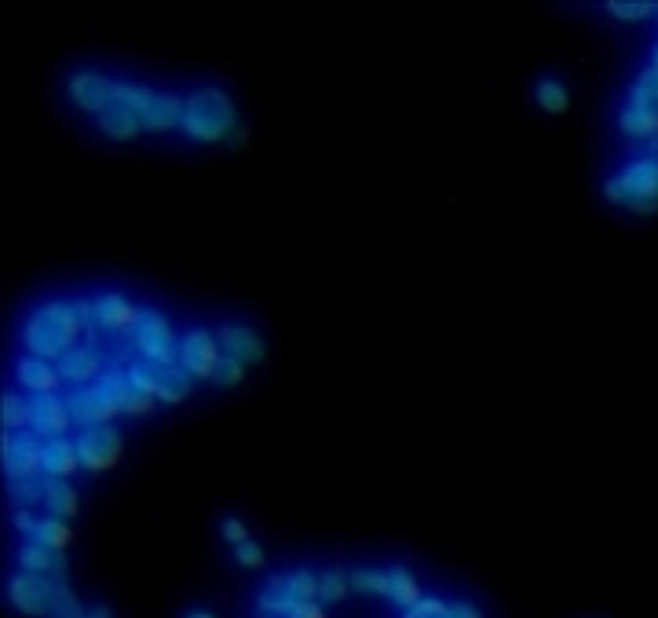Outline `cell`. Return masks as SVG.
<instances>
[{"mask_svg":"<svg viewBox=\"0 0 658 618\" xmlns=\"http://www.w3.org/2000/svg\"><path fill=\"white\" fill-rule=\"evenodd\" d=\"M85 333V322L74 311V300H52L33 311L22 326V344L37 359H63L70 348H77Z\"/></svg>","mask_w":658,"mask_h":618,"instance_id":"6da1fadb","label":"cell"},{"mask_svg":"<svg viewBox=\"0 0 658 618\" xmlns=\"http://www.w3.org/2000/svg\"><path fill=\"white\" fill-rule=\"evenodd\" d=\"M183 132L194 143H227L231 132L238 128V114L227 92L220 88H198L183 103Z\"/></svg>","mask_w":658,"mask_h":618,"instance_id":"7a4b0ae2","label":"cell"},{"mask_svg":"<svg viewBox=\"0 0 658 618\" xmlns=\"http://www.w3.org/2000/svg\"><path fill=\"white\" fill-rule=\"evenodd\" d=\"M604 202L633 216H658V158L640 154L604 183Z\"/></svg>","mask_w":658,"mask_h":618,"instance_id":"3957f363","label":"cell"},{"mask_svg":"<svg viewBox=\"0 0 658 618\" xmlns=\"http://www.w3.org/2000/svg\"><path fill=\"white\" fill-rule=\"evenodd\" d=\"M128 377L139 392L154 395L158 403L176 406L194 392V377L180 363H154V359H136L128 363Z\"/></svg>","mask_w":658,"mask_h":618,"instance_id":"277c9868","label":"cell"},{"mask_svg":"<svg viewBox=\"0 0 658 618\" xmlns=\"http://www.w3.org/2000/svg\"><path fill=\"white\" fill-rule=\"evenodd\" d=\"M132 344L143 359H154V363H180V341L172 333V322L154 308H139L136 333H132Z\"/></svg>","mask_w":658,"mask_h":618,"instance_id":"5b68a950","label":"cell"},{"mask_svg":"<svg viewBox=\"0 0 658 618\" xmlns=\"http://www.w3.org/2000/svg\"><path fill=\"white\" fill-rule=\"evenodd\" d=\"M44 458V439L37 432H4L0 439V461H4V476L8 483L15 480H33L41 472Z\"/></svg>","mask_w":658,"mask_h":618,"instance_id":"8992f818","label":"cell"},{"mask_svg":"<svg viewBox=\"0 0 658 618\" xmlns=\"http://www.w3.org/2000/svg\"><path fill=\"white\" fill-rule=\"evenodd\" d=\"M59 586H63V582H55V578L19 571V575L8 582V600H11V608L22 611V615L48 618L55 608V597H59Z\"/></svg>","mask_w":658,"mask_h":618,"instance_id":"52a82bcc","label":"cell"},{"mask_svg":"<svg viewBox=\"0 0 658 618\" xmlns=\"http://www.w3.org/2000/svg\"><path fill=\"white\" fill-rule=\"evenodd\" d=\"M74 447H77V458H81V469L110 472L117 461H121L125 439H121V432H117L114 425H103V428H85V432H77Z\"/></svg>","mask_w":658,"mask_h":618,"instance_id":"ba28073f","label":"cell"},{"mask_svg":"<svg viewBox=\"0 0 658 618\" xmlns=\"http://www.w3.org/2000/svg\"><path fill=\"white\" fill-rule=\"evenodd\" d=\"M66 410H70V421H74L81 432L85 428H103L110 425L121 410H117V403L110 399L103 388H77V392L66 395Z\"/></svg>","mask_w":658,"mask_h":618,"instance_id":"9c48e42d","label":"cell"},{"mask_svg":"<svg viewBox=\"0 0 658 618\" xmlns=\"http://www.w3.org/2000/svg\"><path fill=\"white\" fill-rule=\"evenodd\" d=\"M223 352H220V341H216V333L209 330H191L183 337L180 344V366L191 373L194 381H213L216 366H220Z\"/></svg>","mask_w":658,"mask_h":618,"instance_id":"30bf717a","label":"cell"},{"mask_svg":"<svg viewBox=\"0 0 658 618\" xmlns=\"http://www.w3.org/2000/svg\"><path fill=\"white\" fill-rule=\"evenodd\" d=\"M114 88H117V81L96 74V70H81V74L70 77V99H74L85 114H96V118L114 103Z\"/></svg>","mask_w":658,"mask_h":618,"instance_id":"8fae6325","label":"cell"},{"mask_svg":"<svg viewBox=\"0 0 658 618\" xmlns=\"http://www.w3.org/2000/svg\"><path fill=\"white\" fill-rule=\"evenodd\" d=\"M618 132L637 143V154L658 158V110L651 107H629L618 114Z\"/></svg>","mask_w":658,"mask_h":618,"instance_id":"7c38bea8","label":"cell"},{"mask_svg":"<svg viewBox=\"0 0 658 618\" xmlns=\"http://www.w3.org/2000/svg\"><path fill=\"white\" fill-rule=\"evenodd\" d=\"M216 341H220V352L227 355V359H234V363H242V366L264 363V341H260L253 330H245V326L223 322V326H216Z\"/></svg>","mask_w":658,"mask_h":618,"instance_id":"4fadbf2b","label":"cell"},{"mask_svg":"<svg viewBox=\"0 0 658 618\" xmlns=\"http://www.w3.org/2000/svg\"><path fill=\"white\" fill-rule=\"evenodd\" d=\"M33 399V417H30V432H37L41 439H59L66 428L74 425L70 421V410L59 395H30Z\"/></svg>","mask_w":658,"mask_h":618,"instance_id":"5bb4252c","label":"cell"},{"mask_svg":"<svg viewBox=\"0 0 658 618\" xmlns=\"http://www.w3.org/2000/svg\"><path fill=\"white\" fill-rule=\"evenodd\" d=\"M55 370H59V377L70 384H88V381H99L110 366L99 348H81V344H77V348H70V352L59 359Z\"/></svg>","mask_w":658,"mask_h":618,"instance_id":"9a60e30c","label":"cell"},{"mask_svg":"<svg viewBox=\"0 0 658 618\" xmlns=\"http://www.w3.org/2000/svg\"><path fill=\"white\" fill-rule=\"evenodd\" d=\"M96 304V326L110 333H136V322H139V308H132V300L121 297V293H103V297L92 300Z\"/></svg>","mask_w":658,"mask_h":618,"instance_id":"2e32d148","label":"cell"},{"mask_svg":"<svg viewBox=\"0 0 658 618\" xmlns=\"http://www.w3.org/2000/svg\"><path fill=\"white\" fill-rule=\"evenodd\" d=\"M183 103L187 99L172 96V92H154L150 103L143 107V114H139L143 132H169V128L183 125Z\"/></svg>","mask_w":658,"mask_h":618,"instance_id":"e0dca14e","label":"cell"},{"mask_svg":"<svg viewBox=\"0 0 658 618\" xmlns=\"http://www.w3.org/2000/svg\"><path fill=\"white\" fill-rule=\"evenodd\" d=\"M81 469V458H77V447L74 439H44V458H41V472L44 476H52V480H66V476H74Z\"/></svg>","mask_w":658,"mask_h":618,"instance_id":"ac0fdd59","label":"cell"},{"mask_svg":"<svg viewBox=\"0 0 658 618\" xmlns=\"http://www.w3.org/2000/svg\"><path fill=\"white\" fill-rule=\"evenodd\" d=\"M15 377H19V384L26 388L30 395H55V388H59V370L55 366H48L44 359H37V355H26V359H19V366H15Z\"/></svg>","mask_w":658,"mask_h":618,"instance_id":"d6986e66","label":"cell"},{"mask_svg":"<svg viewBox=\"0 0 658 618\" xmlns=\"http://www.w3.org/2000/svg\"><path fill=\"white\" fill-rule=\"evenodd\" d=\"M19 567L22 571H30V575H44V578H55V582H66L63 553H52V549H44V545H37V542H26L19 549Z\"/></svg>","mask_w":658,"mask_h":618,"instance_id":"ffe728a7","label":"cell"},{"mask_svg":"<svg viewBox=\"0 0 658 618\" xmlns=\"http://www.w3.org/2000/svg\"><path fill=\"white\" fill-rule=\"evenodd\" d=\"M99 128H103V136L114 139V143H128V139H136L143 132V121H139L136 110H128L125 103H110L103 114H99Z\"/></svg>","mask_w":658,"mask_h":618,"instance_id":"44dd1931","label":"cell"},{"mask_svg":"<svg viewBox=\"0 0 658 618\" xmlns=\"http://www.w3.org/2000/svg\"><path fill=\"white\" fill-rule=\"evenodd\" d=\"M44 509H48V516H55V520H74L77 512H81V498H77V491L70 487V480H52V476H44Z\"/></svg>","mask_w":658,"mask_h":618,"instance_id":"7402d4cb","label":"cell"},{"mask_svg":"<svg viewBox=\"0 0 658 618\" xmlns=\"http://www.w3.org/2000/svg\"><path fill=\"white\" fill-rule=\"evenodd\" d=\"M256 608H260V615H293V608H297V597L289 593V582L286 575H271L264 582V589H260V597H256Z\"/></svg>","mask_w":658,"mask_h":618,"instance_id":"603a6c76","label":"cell"},{"mask_svg":"<svg viewBox=\"0 0 658 618\" xmlns=\"http://www.w3.org/2000/svg\"><path fill=\"white\" fill-rule=\"evenodd\" d=\"M388 600H392L395 608H417L421 600H425V593H421V582L414 578V571L410 567H392L388 571Z\"/></svg>","mask_w":658,"mask_h":618,"instance_id":"cb8c5ba5","label":"cell"},{"mask_svg":"<svg viewBox=\"0 0 658 618\" xmlns=\"http://www.w3.org/2000/svg\"><path fill=\"white\" fill-rule=\"evenodd\" d=\"M33 417V399L19 392H4L0 399V421H4V432H26Z\"/></svg>","mask_w":658,"mask_h":618,"instance_id":"d4e9b609","label":"cell"},{"mask_svg":"<svg viewBox=\"0 0 658 618\" xmlns=\"http://www.w3.org/2000/svg\"><path fill=\"white\" fill-rule=\"evenodd\" d=\"M33 542L44 545V549H52V553H66V545L74 542V531H70V523H66V520L44 516V520L37 523V534H33Z\"/></svg>","mask_w":658,"mask_h":618,"instance_id":"484cf974","label":"cell"},{"mask_svg":"<svg viewBox=\"0 0 658 618\" xmlns=\"http://www.w3.org/2000/svg\"><path fill=\"white\" fill-rule=\"evenodd\" d=\"M351 593V571H340V567H329L319 575V604H340L348 600Z\"/></svg>","mask_w":658,"mask_h":618,"instance_id":"4316f807","label":"cell"},{"mask_svg":"<svg viewBox=\"0 0 658 618\" xmlns=\"http://www.w3.org/2000/svg\"><path fill=\"white\" fill-rule=\"evenodd\" d=\"M629 107H651L658 110V66H644L629 88Z\"/></svg>","mask_w":658,"mask_h":618,"instance_id":"83f0119b","label":"cell"},{"mask_svg":"<svg viewBox=\"0 0 658 618\" xmlns=\"http://www.w3.org/2000/svg\"><path fill=\"white\" fill-rule=\"evenodd\" d=\"M604 8L611 19H622V22H644L658 15V4H651V0H607Z\"/></svg>","mask_w":658,"mask_h":618,"instance_id":"f1b7e54d","label":"cell"},{"mask_svg":"<svg viewBox=\"0 0 658 618\" xmlns=\"http://www.w3.org/2000/svg\"><path fill=\"white\" fill-rule=\"evenodd\" d=\"M8 498H11V505H15V509H33L37 501L44 505V476L8 483Z\"/></svg>","mask_w":658,"mask_h":618,"instance_id":"f546056e","label":"cell"},{"mask_svg":"<svg viewBox=\"0 0 658 618\" xmlns=\"http://www.w3.org/2000/svg\"><path fill=\"white\" fill-rule=\"evenodd\" d=\"M534 99H538V107L545 114H567V107H571V96H567V88L560 81H542L534 88Z\"/></svg>","mask_w":658,"mask_h":618,"instance_id":"4dcf8cb0","label":"cell"},{"mask_svg":"<svg viewBox=\"0 0 658 618\" xmlns=\"http://www.w3.org/2000/svg\"><path fill=\"white\" fill-rule=\"evenodd\" d=\"M351 593L366 597H388V571H351Z\"/></svg>","mask_w":658,"mask_h":618,"instance_id":"1f68e13d","label":"cell"},{"mask_svg":"<svg viewBox=\"0 0 658 618\" xmlns=\"http://www.w3.org/2000/svg\"><path fill=\"white\" fill-rule=\"evenodd\" d=\"M96 384H99V388H103V392L110 395V399H114L117 410L125 406L128 392H132V377H128V370H121V366H110V370L103 373V377H99Z\"/></svg>","mask_w":658,"mask_h":618,"instance_id":"d6a6232c","label":"cell"},{"mask_svg":"<svg viewBox=\"0 0 658 618\" xmlns=\"http://www.w3.org/2000/svg\"><path fill=\"white\" fill-rule=\"evenodd\" d=\"M289 582V593L297 597V604H308V600H319V575L315 571H293V575H286Z\"/></svg>","mask_w":658,"mask_h":618,"instance_id":"836d02e7","label":"cell"},{"mask_svg":"<svg viewBox=\"0 0 658 618\" xmlns=\"http://www.w3.org/2000/svg\"><path fill=\"white\" fill-rule=\"evenodd\" d=\"M48 618H88V611L77 604V597L70 593V582H63L59 586V597H55V608Z\"/></svg>","mask_w":658,"mask_h":618,"instance_id":"e575fe53","label":"cell"},{"mask_svg":"<svg viewBox=\"0 0 658 618\" xmlns=\"http://www.w3.org/2000/svg\"><path fill=\"white\" fill-rule=\"evenodd\" d=\"M242 377H245V366L223 355L220 366H216V373H213V384H220V388H234V384H242Z\"/></svg>","mask_w":658,"mask_h":618,"instance_id":"d590c367","label":"cell"},{"mask_svg":"<svg viewBox=\"0 0 658 618\" xmlns=\"http://www.w3.org/2000/svg\"><path fill=\"white\" fill-rule=\"evenodd\" d=\"M154 395H147V392H139L136 384H132V392H128V399H125V406H121V414L125 417H143V414H150L154 410Z\"/></svg>","mask_w":658,"mask_h":618,"instance_id":"8d00e7d4","label":"cell"},{"mask_svg":"<svg viewBox=\"0 0 658 618\" xmlns=\"http://www.w3.org/2000/svg\"><path fill=\"white\" fill-rule=\"evenodd\" d=\"M406 618H454V615H450V608H446L443 600L425 597L421 604H417V608L406 611Z\"/></svg>","mask_w":658,"mask_h":618,"instance_id":"74e56055","label":"cell"},{"mask_svg":"<svg viewBox=\"0 0 658 618\" xmlns=\"http://www.w3.org/2000/svg\"><path fill=\"white\" fill-rule=\"evenodd\" d=\"M234 560H238L242 567H249V571H256V567H264V549H260L256 542H245L234 549Z\"/></svg>","mask_w":658,"mask_h":618,"instance_id":"f35d334b","label":"cell"},{"mask_svg":"<svg viewBox=\"0 0 658 618\" xmlns=\"http://www.w3.org/2000/svg\"><path fill=\"white\" fill-rule=\"evenodd\" d=\"M11 523H15V531L26 534V542H33V534H37V516H33V509H15V516H11Z\"/></svg>","mask_w":658,"mask_h":618,"instance_id":"ab89813d","label":"cell"},{"mask_svg":"<svg viewBox=\"0 0 658 618\" xmlns=\"http://www.w3.org/2000/svg\"><path fill=\"white\" fill-rule=\"evenodd\" d=\"M223 538H227V542L234 545V549H238V545H245V542H253V538H249V527H245L242 520H223Z\"/></svg>","mask_w":658,"mask_h":618,"instance_id":"60d3db41","label":"cell"},{"mask_svg":"<svg viewBox=\"0 0 658 618\" xmlns=\"http://www.w3.org/2000/svg\"><path fill=\"white\" fill-rule=\"evenodd\" d=\"M289 618H326V611H322L319 600H308V604H297Z\"/></svg>","mask_w":658,"mask_h":618,"instance_id":"b9f144b4","label":"cell"},{"mask_svg":"<svg viewBox=\"0 0 658 618\" xmlns=\"http://www.w3.org/2000/svg\"><path fill=\"white\" fill-rule=\"evenodd\" d=\"M450 615L454 618H483V611L472 608V604H450Z\"/></svg>","mask_w":658,"mask_h":618,"instance_id":"7bdbcfd3","label":"cell"},{"mask_svg":"<svg viewBox=\"0 0 658 618\" xmlns=\"http://www.w3.org/2000/svg\"><path fill=\"white\" fill-rule=\"evenodd\" d=\"M227 143H231V147H245V143H249V132H245V128L238 125V128L231 132V139H227Z\"/></svg>","mask_w":658,"mask_h":618,"instance_id":"ee69618b","label":"cell"},{"mask_svg":"<svg viewBox=\"0 0 658 618\" xmlns=\"http://www.w3.org/2000/svg\"><path fill=\"white\" fill-rule=\"evenodd\" d=\"M88 618H114V615H110V608H107V604H99V608H92V611H88Z\"/></svg>","mask_w":658,"mask_h":618,"instance_id":"f6af8a7d","label":"cell"},{"mask_svg":"<svg viewBox=\"0 0 658 618\" xmlns=\"http://www.w3.org/2000/svg\"><path fill=\"white\" fill-rule=\"evenodd\" d=\"M183 618H216L213 611H191V615H183Z\"/></svg>","mask_w":658,"mask_h":618,"instance_id":"bcb514c9","label":"cell"},{"mask_svg":"<svg viewBox=\"0 0 658 618\" xmlns=\"http://www.w3.org/2000/svg\"><path fill=\"white\" fill-rule=\"evenodd\" d=\"M651 66H658V44H655V52H651Z\"/></svg>","mask_w":658,"mask_h":618,"instance_id":"7dc6e473","label":"cell"},{"mask_svg":"<svg viewBox=\"0 0 658 618\" xmlns=\"http://www.w3.org/2000/svg\"><path fill=\"white\" fill-rule=\"evenodd\" d=\"M655 22H658V15H655Z\"/></svg>","mask_w":658,"mask_h":618,"instance_id":"c3c4849f","label":"cell"}]
</instances>
